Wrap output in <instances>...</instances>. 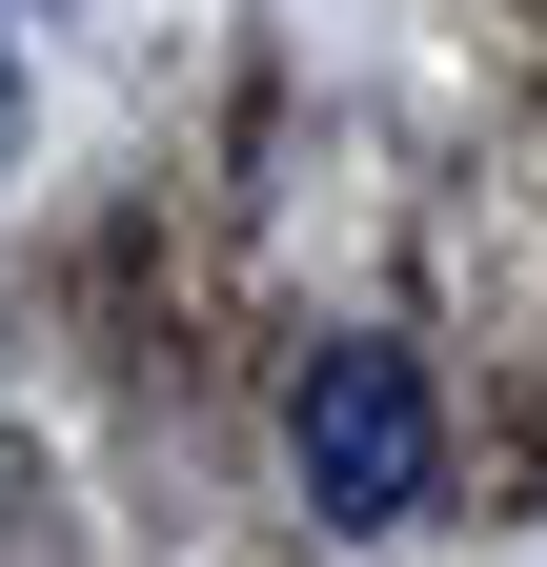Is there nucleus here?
<instances>
[{
    "label": "nucleus",
    "instance_id": "obj_2",
    "mask_svg": "<svg viewBox=\"0 0 547 567\" xmlns=\"http://www.w3.org/2000/svg\"><path fill=\"white\" fill-rule=\"evenodd\" d=\"M0 163H21V41H0Z\"/></svg>",
    "mask_w": 547,
    "mask_h": 567
},
{
    "label": "nucleus",
    "instance_id": "obj_1",
    "mask_svg": "<svg viewBox=\"0 0 547 567\" xmlns=\"http://www.w3.org/2000/svg\"><path fill=\"white\" fill-rule=\"evenodd\" d=\"M285 466H305L324 527H426V486H446L426 365H405V344H324V365L285 385Z\"/></svg>",
    "mask_w": 547,
    "mask_h": 567
}]
</instances>
